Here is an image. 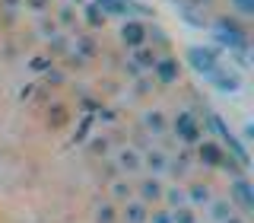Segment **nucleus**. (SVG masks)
Returning a JSON list of instances; mask_svg holds the SVG:
<instances>
[{
	"label": "nucleus",
	"instance_id": "16",
	"mask_svg": "<svg viewBox=\"0 0 254 223\" xmlns=\"http://www.w3.org/2000/svg\"><path fill=\"white\" fill-rule=\"evenodd\" d=\"M232 214H238V211L232 207L229 198H216V195H213L210 204H206V217H210V223H222V220L232 217Z\"/></svg>",
	"mask_w": 254,
	"mask_h": 223
},
{
	"label": "nucleus",
	"instance_id": "1",
	"mask_svg": "<svg viewBox=\"0 0 254 223\" xmlns=\"http://www.w3.org/2000/svg\"><path fill=\"white\" fill-rule=\"evenodd\" d=\"M169 134H175L185 147H197V143L206 137V127L200 124V118H197L194 112L181 109V112H175L169 118Z\"/></svg>",
	"mask_w": 254,
	"mask_h": 223
},
{
	"label": "nucleus",
	"instance_id": "5",
	"mask_svg": "<svg viewBox=\"0 0 254 223\" xmlns=\"http://www.w3.org/2000/svg\"><path fill=\"white\" fill-rule=\"evenodd\" d=\"M229 201L242 217H248L254 211V188L248 175H238V179H229Z\"/></svg>",
	"mask_w": 254,
	"mask_h": 223
},
{
	"label": "nucleus",
	"instance_id": "20",
	"mask_svg": "<svg viewBox=\"0 0 254 223\" xmlns=\"http://www.w3.org/2000/svg\"><path fill=\"white\" fill-rule=\"evenodd\" d=\"M130 198H133V182L130 179L121 175V179L111 182V201H115V204H127Z\"/></svg>",
	"mask_w": 254,
	"mask_h": 223
},
{
	"label": "nucleus",
	"instance_id": "24",
	"mask_svg": "<svg viewBox=\"0 0 254 223\" xmlns=\"http://www.w3.org/2000/svg\"><path fill=\"white\" fill-rule=\"evenodd\" d=\"M219 169L226 172V175H232V179H238V175H245V169H248V166H242L235 156L226 153V156H222V163H219Z\"/></svg>",
	"mask_w": 254,
	"mask_h": 223
},
{
	"label": "nucleus",
	"instance_id": "7",
	"mask_svg": "<svg viewBox=\"0 0 254 223\" xmlns=\"http://www.w3.org/2000/svg\"><path fill=\"white\" fill-rule=\"evenodd\" d=\"M222 156H226V150H222V143L213 140V137H203L194 147V166H203V169H219Z\"/></svg>",
	"mask_w": 254,
	"mask_h": 223
},
{
	"label": "nucleus",
	"instance_id": "8",
	"mask_svg": "<svg viewBox=\"0 0 254 223\" xmlns=\"http://www.w3.org/2000/svg\"><path fill=\"white\" fill-rule=\"evenodd\" d=\"M162 191H165V182L159 175H143L140 182H133V198L143 201L146 207H156L162 201Z\"/></svg>",
	"mask_w": 254,
	"mask_h": 223
},
{
	"label": "nucleus",
	"instance_id": "30",
	"mask_svg": "<svg viewBox=\"0 0 254 223\" xmlns=\"http://www.w3.org/2000/svg\"><path fill=\"white\" fill-rule=\"evenodd\" d=\"M48 45H51V58H54V54H67L70 51V42H67V38H61V35H54Z\"/></svg>",
	"mask_w": 254,
	"mask_h": 223
},
{
	"label": "nucleus",
	"instance_id": "38",
	"mask_svg": "<svg viewBox=\"0 0 254 223\" xmlns=\"http://www.w3.org/2000/svg\"><path fill=\"white\" fill-rule=\"evenodd\" d=\"M70 3H86V0H70Z\"/></svg>",
	"mask_w": 254,
	"mask_h": 223
},
{
	"label": "nucleus",
	"instance_id": "11",
	"mask_svg": "<svg viewBox=\"0 0 254 223\" xmlns=\"http://www.w3.org/2000/svg\"><path fill=\"white\" fill-rule=\"evenodd\" d=\"M140 127L149 137H165V134H169V115H165L162 109H146L140 115Z\"/></svg>",
	"mask_w": 254,
	"mask_h": 223
},
{
	"label": "nucleus",
	"instance_id": "17",
	"mask_svg": "<svg viewBox=\"0 0 254 223\" xmlns=\"http://www.w3.org/2000/svg\"><path fill=\"white\" fill-rule=\"evenodd\" d=\"M185 195H188V204L197 211V207H206V204H210L213 188L206 185V182H190V185H185Z\"/></svg>",
	"mask_w": 254,
	"mask_h": 223
},
{
	"label": "nucleus",
	"instance_id": "29",
	"mask_svg": "<svg viewBox=\"0 0 254 223\" xmlns=\"http://www.w3.org/2000/svg\"><path fill=\"white\" fill-rule=\"evenodd\" d=\"M146 223H172V211H169V207H153L149 217H146Z\"/></svg>",
	"mask_w": 254,
	"mask_h": 223
},
{
	"label": "nucleus",
	"instance_id": "33",
	"mask_svg": "<svg viewBox=\"0 0 254 223\" xmlns=\"http://www.w3.org/2000/svg\"><path fill=\"white\" fill-rule=\"evenodd\" d=\"M45 83L61 86V83H64V74H61V70H48V74H45Z\"/></svg>",
	"mask_w": 254,
	"mask_h": 223
},
{
	"label": "nucleus",
	"instance_id": "3",
	"mask_svg": "<svg viewBox=\"0 0 254 223\" xmlns=\"http://www.w3.org/2000/svg\"><path fill=\"white\" fill-rule=\"evenodd\" d=\"M185 58H188V64H190V70H194L197 77H203V80L222 64L219 48H213V45H188Z\"/></svg>",
	"mask_w": 254,
	"mask_h": 223
},
{
	"label": "nucleus",
	"instance_id": "21",
	"mask_svg": "<svg viewBox=\"0 0 254 223\" xmlns=\"http://www.w3.org/2000/svg\"><path fill=\"white\" fill-rule=\"evenodd\" d=\"M83 22H86V26H89V29H102V26H105V22H108V16L102 13L99 6L92 3V0H86V3H83Z\"/></svg>",
	"mask_w": 254,
	"mask_h": 223
},
{
	"label": "nucleus",
	"instance_id": "4",
	"mask_svg": "<svg viewBox=\"0 0 254 223\" xmlns=\"http://www.w3.org/2000/svg\"><path fill=\"white\" fill-rule=\"evenodd\" d=\"M118 38H121V45L127 48V51L149 45V22L140 19V16H130V19L121 22V29H118Z\"/></svg>",
	"mask_w": 254,
	"mask_h": 223
},
{
	"label": "nucleus",
	"instance_id": "19",
	"mask_svg": "<svg viewBox=\"0 0 254 223\" xmlns=\"http://www.w3.org/2000/svg\"><path fill=\"white\" fill-rule=\"evenodd\" d=\"M162 201H165V207L169 211H175V207H190L188 204V195H185V185H165V191H162Z\"/></svg>",
	"mask_w": 254,
	"mask_h": 223
},
{
	"label": "nucleus",
	"instance_id": "37",
	"mask_svg": "<svg viewBox=\"0 0 254 223\" xmlns=\"http://www.w3.org/2000/svg\"><path fill=\"white\" fill-rule=\"evenodd\" d=\"M242 134H245V140H251V134H254V124L248 121V124H245V127H242Z\"/></svg>",
	"mask_w": 254,
	"mask_h": 223
},
{
	"label": "nucleus",
	"instance_id": "15",
	"mask_svg": "<svg viewBox=\"0 0 254 223\" xmlns=\"http://www.w3.org/2000/svg\"><path fill=\"white\" fill-rule=\"evenodd\" d=\"M156 58H159V51H156V48H149V45L133 48V51L127 54V61H130L140 74H149V70H153V64H156Z\"/></svg>",
	"mask_w": 254,
	"mask_h": 223
},
{
	"label": "nucleus",
	"instance_id": "13",
	"mask_svg": "<svg viewBox=\"0 0 254 223\" xmlns=\"http://www.w3.org/2000/svg\"><path fill=\"white\" fill-rule=\"evenodd\" d=\"M146 217H149V207L143 201H137V198H130V201L121 204V211H118V220L121 223H146Z\"/></svg>",
	"mask_w": 254,
	"mask_h": 223
},
{
	"label": "nucleus",
	"instance_id": "27",
	"mask_svg": "<svg viewBox=\"0 0 254 223\" xmlns=\"http://www.w3.org/2000/svg\"><path fill=\"white\" fill-rule=\"evenodd\" d=\"M51 3L54 0H22V6H26L29 13H35V16H48L51 13Z\"/></svg>",
	"mask_w": 254,
	"mask_h": 223
},
{
	"label": "nucleus",
	"instance_id": "9",
	"mask_svg": "<svg viewBox=\"0 0 254 223\" xmlns=\"http://www.w3.org/2000/svg\"><path fill=\"white\" fill-rule=\"evenodd\" d=\"M181 70H185V67H181V61H178V58H172V54H159L149 74L156 77V83L172 86V83H178V80H181Z\"/></svg>",
	"mask_w": 254,
	"mask_h": 223
},
{
	"label": "nucleus",
	"instance_id": "14",
	"mask_svg": "<svg viewBox=\"0 0 254 223\" xmlns=\"http://www.w3.org/2000/svg\"><path fill=\"white\" fill-rule=\"evenodd\" d=\"M92 3L99 6L108 19H111V16H118V19H130V16H133V3H130V0H92Z\"/></svg>",
	"mask_w": 254,
	"mask_h": 223
},
{
	"label": "nucleus",
	"instance_id": "25",
	"mask_svg": "<svg viewBox=\"0 0 254 223\" xmlns=\"http://www.w3.org/2000/svg\"><path fill=\"white\" fill-rule=\"evenodd\" d=\"M229 10L242 19H251L254 16V0H229Z\"/></svg>",
	"mask_w": 254,
	"mask_h": 223
},
{
	"label": "nucleus",
	"instance_id": "35",
	"mask_svg": "<svg viewBox=\"0 0 254 223\" xmlns=\"http://www.w3.org/2000/svg\"><path fill=\"white\" fill-rule=\"evenodd\" d=\"M222 223H248V217H242V214H232V217L222 220Z\"/></svg>",
	"mask_w": 254,
	"mask_h": 223
},
{
	"label": "nucleus",
	"instance_id": "26",
	"mask_svg": "<svg viewBox=\"0 0 254 223\" xmlns=\"http://www.w3.org/2000/svg\"><path fill=\"white\" fill-rule=\"evenodd\" d=\"M172 223H200V220H197L194 207H175V211H172Z\"/></svg>",
	"mask_w": 254,
	"mask_h": 223
},
{
	"label": "nucleus",
	"instance_id": "32",
	"mask_svg": "<svg viewBox=\"0 0 254 223\" xmlns=\"http://www.w3.org/2000/svg\"><path fill=\"white\" fill-rule=\"evenodd\" d=\"M51 61H54L51 54H45V58H35V61L29 64V67H32V70H45V67H51Z\"/></svg>",
	"mask_w": 254,
	"mask_h": 223
},
{
	"label": "nucleus",
	"instance_id": "28",
	"mask_svg": "<svg viewBox=\"0 0 254 223\" xmlns=\"http://www.w3.org/2000/svg\"><path fill=\"white\" fill-rule=\"evenodd\" d=\"M73 22H76V10H73L70 3H64V6H61V13H58V26H61V29H67V26H73Z\"/></svg>",
	"mask_w": 254,
	"mask_h": 223
},
{
	"label": "nucleus",
	"instance_id": "34",
	"mask_svg": "<svg viewBox=\"0 0 254 223\" xmlns=\"http://www.w3.org/2000/svg\"><path fill=\"white\" fill-rule=\"evenodd\" d=\"M124 74H127V77H133V80H137V77H143V74H140L137 67H133L130 61H124Z\"/></svg>",
	"mask_w": 254,
	"mask_h": 223
},
{
	"label": "nucleus",
	"instance_id": "23",
	"mask_svg": "<svg viewBox=\"0 0 254 223\" xmlns=\"http://www.w3.org/2000/svg\"><path fill=\"white\" fill-rule=\"evenodd\" d=\"M38 35L48 38L51 42L54 35H61V26H58V19H48V16H38Z\"/></svg>",
	"mask_w": 254,
	"mask_h": 223
},
{
	"label": "nucleus",
	"instance_id": "6",
	"mask_svg": "<svg viewBox=\"0 0 254 223\" xmlns=\"http://www.w3.org/2000/svg\"><path fill=\"white\" fill-rule=\"evenodd\" d=\"M206 83H210L213 90H219V93H238L245 86V77L238 74L235 67H229V64H219V67L206 77Z\"/></svg>",
	"mask_w": 254,
	"mask_h": 223
},
{
	"label": "nucleus",
	"instance_id": "12",
	"mask_svg": "<svg viewBox=\"0 0 254 223\" xmlns=\"http://www.w3.org/2000/svg\"><path fill=\"white\" fill-rule=\"evenodd\" d=\"M140 159H143V172L146 175H159V179H162L165 169H169V153H165L162 147H146L140 153Z\"/></svg>",
	"mask_w": 254,
	"mask_h": 223
},
{
	"label": "nucleus",
	"instance_id": "36",
	"mask_svg": "<svg viewBox=\"0 0 254 223\" xmlns=\"http://www.w3.org/2000/svg\"><path fill=\"white\" fill-rule=\"evenodd\" d=\"M0 3H3L6 10H16V6H22V0H0Z\"/></svg>",
	"mask_w": 254,
	"mask_h": 223
},
{
	"label": "nucleus",
	"instance_id": "18",
	"mask_svg": "<svg viewBox=\"0 0 254 223\" xmlns=\"http://www.w3.org/2000/svg\"><path fill=\"white\" fill-rule=\"evenodd\" d=\"M95 51H99V48H95V42H92V38H86V35H79V38H76V42H73V51H70V54H73V58H70V61H73V64H83V61H92V58H95Z\"/></svg>",
	"mask_w": 254,
	"mask_h": 223
},
{
	"label": "nucleus",
	"instance_id": "31",
	"mask_svg": "<svg viewBox=\"0 0 254 223\" xmlns=\"http://www.w3.org/2000/svg\"><path fill=\"white\" fill-rule=\"evenodd\" d=\"M89 150H92V153H102V156H108V153H111V143H108L105 137H92Z\"/></svg>",
	"mask_w": 254,
	"mask_h": 223
},
{
	"label": "nucleus",
	"instance_id": "22",
	"mask_svg": "<svg viewBox=\"0 0 254 223\" xmlns=\"http://www.w3.org/2000/svg\"><path fill=\"white\" fill-rule=\"evenodd\" d=\"M92 223H118V204L115 201H102L92 211Z\"/></svg>",
	"mask_w": 254,
	"mask_h": 223
},
{
	"label": "nucleus",
	"instance_id": "2",
	"mask_svg": "<svg viewBox=\"0 0 254 223\" xmlns=\"http://www.w3.org/2000/svg\"><path fill=\"white\" fill-rule=\"evenodd\" d=\"M213 35H216L219 45L229 48V51L245 54V48H248V32H245V26L235 16H219V19L213 22Z\"/></svg>",
	"mask_w": 254,
	"mask_h": 223
},
{
	"label": "nucleus",
	"instance_id": "10",
	"mask_svg": "<svg viewBox=\"0 0 254 223\" xmlns=\"http://www.w3.org/2000/svg\"><path fill=\"white\" fill-rule=\"evenodd\" d=\"M111 156H115V169L121 172L124 179L143 172V159H140V150L137 147H121V150H115Z\"/></svg>",
	"mask_w": 254,
	"mask_h": 223
}]
</instances>
